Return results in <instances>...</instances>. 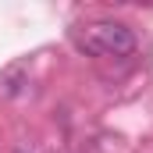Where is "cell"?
<instances>
[{"label": "cell", "mask_w": 153, "mask_h": 153, "mask_svg": "<svg viewBox=\"0 0 153 153\" xmlns=\"http://www.w3.org/2000/svg\"><path fill=\"white\" fill-rule=\"evenodd\" d=\"M85 53H96V57H128L135 53V32L125 25V22H114V18H103V22H93L85 25V32L75 39Z\"/></svg>", "instance_id": "6da1fadb"}, {"label": "cell", "mask_w": 153, "mask_h": 153, "mask_svg": "<svg viewBox=\"0 0 153 153\" xmlns=\"http://www.w3.org/2000/svg\"><path fill=\"white\" fill-rule=\"evenodd\" d=\"M25 85H29V64L25 61H14V64H7L0 71V96L14 100V96H22Z\"/></svg>", "instance_id": "7a4b0ae2"}, {"label": "cell", "mask_w": 153, "mask_h": 153, "mask_svg": "<svg viewBox=\"0 0 153 153\" xmlns=\"http://www.w3.org/2000/svg\"><path fill=\"white\" fill-rule=\"evenodd\" d=\"M18 153H29V150H18Z\"/></svg>", "instance_id": "3957f363"}]
</instances>
